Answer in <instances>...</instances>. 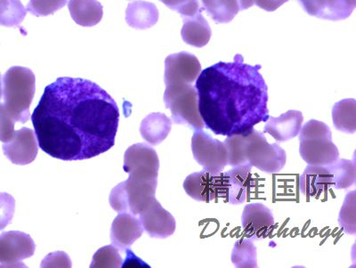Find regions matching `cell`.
I'll return each mask as SVG.
<instances>
[{
    "mask_svg": "<svg viewBox=\"0 0 356 268\" xmlns=\"http://www.w3.org/2000/svg\"><path fill=\"white\" fill-rule=\"evenodd\" d=\"M31 120L43 152L63 161H83L113 148L120 111L97 83L65 77L44 88Z\"/></svg>",
    "mask_w": 356,
    "mask_h": 268,
    "instance_id": "obj_1",
    "label": "cell"
},
{
    "mask_svg": "<svg viewBox=\"0 0 356 268\" xmlns=\"http://www.w3.org/2000/svg\"><path fill=\"white\" fill-rule=\"evenodd\" d=\"M260 69L236 55L232 63L219 62L200 73L195 88L207 129L218 136L245 135L266 123L268 88Z\"/></svg>",
    "mask_w": 356,
    "mask_h": 268,
    "instance_id": "obj_2",
    "label": "cell"
},
{
    "mask_svg": "<svg viewBox=\"0 0 356 268\" xmlns=\"http://www.w3.org/2000/svg\"><path fill=\"white\" fill-rule=\"evenodd\" d=\"M228 165L250 164L267 174H276L285 167L287 155L278 143L270 145L264 133L252 129L245 135L227 136L224 141Z\"/></svg>",
    "mask_w": 356,
    "mask_h": 268,
    "instance_id": "obj_3",
    "label": "cell"
},
{
    "mask_svg": "<svg viewBox=\"0 0 356 268\" xmlns=\"http://www.w3.org/2000/svg\"><path fill=\"white\" fill-rule=\"evenodd\" d=\"M3 97L6 111L15 123H27L31 117L30 107L36 90V79L31 70L15 66L2 79Z\"/></svg>",
    "mask_w": 356,
    "mask_h": 268,
    "instance_id": "obj_4",
    "label": "cell"
},
{
    "mask_svg": "<svg viewBox=\"0 0 356 268\" xmlns=\"http://www.w3.org/2000/svg\"><path fill=\"white\" fill-rule=\"evenodd\" d=\"M298 135L300 153L308 165L328 166L339 159V149L332 142V130L322 121H308Z\"/></svg>",
    "mask_w": 356,
    "mask_h": 268,
    "instance_id": "obj_5",
    "label": "cell"
},
{
    "mask_svg": "<svg viewBox=\"0 0 356 268\" xmlns=\"http://www.w3.org/2000/svg\"><path fill=\"white\" fill-rule=\"evenodd\" d=\"M158 181H148L129 178L111 191V208L119 213L139 216L155 199Z\"/></svg>",
    "mask_w": 356,
    "mask_h": 268,
    "instance_id": "obj_6",
    "label": "cell"
},
{
    "mask_svg": "<svg viewBox=\"0 0 356 268\" xmlns=\"http://www.w3.org/2000/svg\"><path fill=\"white\" fill-rule=\"evenodd\" d=\"M163 99L174 123L188 125L195 130L204 129L199 111L198 94L193 84L166 86Z\"/></svg>",
    "mask_w": 356,
    "mask_h": 268,
    "instance_id": "obj_7",
    "label": "cell"
},
{
    "mask_svg": "<svg viewBox=\"0 0 356 268\" xmlns=\"http://www.w3.org/2000/svg\"><path fill=\"white\" fill-rule=\"evenodd\" d=\"M192 152L195 161L203 170L211 173H221L228 165L227 151L224 142L213 139L202 129L195 130Z\"/></svg>",
    "mask_w": 356,
    "mask_h": 268,
    "instance_id": "obj_8",
    "label": "cell"
},
{
    "mask_svg": "<svg viewBox=\"0 0 356 268\" xmlns=\"http://www.w3.org/2000/svg\"><path fill=\"white\" fill-rule=\"evenodd\" d=\"M124 171L130 178L158 181L160 159L157 152L145 143H136L127 150L124 155Z\"/></svg>",
    "mask_w": 356,
    "mask_h": 268,
    "instance_id": "obj_9",
    "label": "cell"
},
{
    "mask_svg": "<svg viewBox=\"0 0 356 268\" xmlns=\"http://www.w3.org/2000/svg\"><path fill=\"white\" fill-rule=\"evenodd\" d=\"M36 245L30 235L20 231L0 235V267H25L22 260L33 256Z\"/></svg>",
    "mask_w": 356,
    "mask_h": 268,
    "instance_id": "obj_10",
    "label": "cell"
},
{
    "mask_svg": "<svg viewBox=\"0 0 356 268\" xmlns=\"http://www.w3.org/2000/svg\"><path fill=\"white\" fill-rule=\"evenodd\" d=\"M184 189L187 196L197 202L211 203L224 199V178L219 174L202 170L188 175L184 181Z\"/></svg>",
    "mask_w": 356,
    "mask_h": 268,
    "instance_id": "obj_11",
    "label": "cell"
},
{
    "mask_svg": "<svg viewBox=\"0 0 356 268\" xmlns=\"http://www.w3.org/2000/svg\"><path fill=\"white\" fill-rule=\"evenodd\" d=\"M200 72L202 65L192 54H173L165 60L164 81L166 86L193 84Z\"/></svg>",
    "mask_w": 356,
    "mask_h": 268,
    "instance_id": "obj_12",
    "label": "cell"
},
{
    "mask_svg": "<svg viewBox=\"0 0 356 268\" xmlns=\"http://www.w3.org/2000/svg\"><path fill=\"white\" fill-rule=\"evenodd\" d=\"M252 166L250 164L235 166L227 172H222L224 178V200L234 205H240L247 200L251 190L256 187L253 178Z\"/></svg>",
    "mask_w": 356,
    "mask_h": 268,
    "instance_id": "obj_13",
    "label": "cell"
},
{
    "mask_svg": "<svg viewBox=\"0 0 356 268\" xmlns=\"http://www.w3.org/2000/svg\"><path fill=\"white\" fill-rule=\"evenodd\" d=\"M275 221L271 210L262 203H250L245 206L241 215V228L245 237L259 241L265 239L275 228Z\"/></svg>",
    "mask_w": 356,
    "mask_h": 268,
    "instance_id": "obj_14",
    "label": "cell"
},
{
    "mask_svg": "<svg viewBox=\"0 0 356 268\" xmlns=\"http://www.w3.org/2000/svg\"><path fill=\"white\" fill-rule=\"evenodd\" d=\"M138 216L143 228L152 238H168L176 231L177 223L172 214L165 210L156 198Z\"/></svg>",
    "mask_w": 356,
    "mask_h": 268,
    "instance_id": "obj_15",
    "label": "cell"
},
{
    "mask_svg": "<svg viewBox=\"0 0 356 268\" xmlns=\"http://www.w3.org/2000/svg\"><path fill=\"white\" fill-rule=\"evenodd\" d=\"M3 152L12 164L21 166L31 164L39 152L35 132L29 127L15 132L10 141L3 145Z\"/></svg>",
    "mask_w": 356,
    "mask_h": 268,
    "instance_id": "obj_16",
    "label": "cell"
},
{
    "mask_svg": "<svg viewBox=\"0 0 356 268\" xmlns=\"http://www.w3.org/2000/svg\"><path fill=\"white\" fill-rule=\"evenodd\" d=\"M311 17L324 20H345L352 15L356 0H298Z\"/></svg>",
    "mask_w": 356,
    "mask_h": 268,
    "instance_id": "obj_17",
    "label": "cell"
},
{
    "mask_svg": "<svg viewBox=\"0 0 356 268\" xmlns=\"http://www.w3.org/2000/svg\"><path fill=\"white\" fill-rule=\"evenodd\" d=\"M143 232L144 228L138 216L120 213L111 225V240L114 246L125 251L141 237Z\"/></svg>",
    "mask_w": 356,
    "mask_h": 268,
    "instance_id": "obj_18",
    "label": "cell"
},
{
    "mask_svg": "<svg viewBox=\"0 0 356 268\" xmlns=\"http://www.w3.org/2000/svg\"><path fill=\"white\" fill-rule=\"evenodd\" d=\"M303 121L301 111L289 110L277 118L269 116L264 133L269 134L277 142L289 141L298 136Z\"/></svg>",
    "mask_w": 356,
    "mask_h": 268,
    "instance_id": "obj_19",
    "label": "cell"
},
{
    "mask_svg": "<svg viewBox=\"0 0 356 268\" xmlns=\"http://www.w3.org/2000/svg\"><path fill=\"white\" fill-rule=\"evenodd\" d=\"M298 186L305 196H319L333 187L332 174L327 166L308 165L300 177Z\"/></svg>",
    "mask_w": 356,
    "mask_h": 268,
    "instance_id": "obj_20",
    "label": "cell"
},
{
    "mask_svg": "<svg viewBox=\"0 0 356 268\" xmlns=\"http://www.w3.org/2000/svg\"><path fill=\"white\" fill-rule=\"evenodd\" d=\"M172 129V121L164 113L149 114L143 120L140 133L143 139L152 145H158L167 139Z\"/></svg>",
    "mask_w": 356,
    "mask_h": 268,
    "instance_id": "obj_21",
    "label": "cell"
},
{
    "mask_svg": "<svg viewBox=\"0 0 356 268\" xmlns=\"http://www.w3.org/2000/svg\"><path fill=\"white\" fill-rule=\"evenodd\" d=\"M159 20V10L154 3L134 1L126 10V22L130 27L136 30H146L154 26Z\"/></svg>",
    "mask_w": 356,
    "mask_h": 268,
    "instance_id": "obj_22",
    "label": "cell"
},
{
    "mask_svg": "<svg viewBox=\"0 0 356 268\" xmlns=\"http://www.w3.org/2000/svg\"><path fill=\"white\" fill-rule=\"evenodd\" d=\"M68 8L73 20L81 26H95L103 18V6L97 0H70Z\"/></svg>",
    "mask_w": 356,
    "mask_h": 268,
    "instance_id": "obj_23",
    "label": "cell"
},
{
    "mask_svg": "<svg viewBox=\"0 0 356 268\" xmlns=\"http://www.w3.org/2000/svg\"><path fill=\"white\" fill-rule=\"evenodd\" d=\"M211 28L202 17V12H199L195 17L184 18L181 35L184 42L190 46L205 47L211 40Z\"/></svg>",
    "mask_w": 356,
    "mask_h": 268,
    "instance_id": "obj_24",
    "label": "cell"
},
{
    "mask_svg": "<svg viewBox=\"0 0 356 268\" xmlns=\"http://www.w3.org/2000/svg\"><path fill=\"white\" fill-rule=\"evenodd\" d=\"M334 126L339 132L354 134L356 132V102L344 99L334 104L332 109Z\"/></svg>",
    "mask_w": 356,
    "mask_h": 268,
    "instance_id": "obj_25",
    "label": "cell"
},
{
    "mask_svg": "<svg viewBox=\"0 0 356 268\" xmlns=\"http://www.w3.org/2000/svg\"><path fill=\"white\" fill-rule=\"evenodd\" d=\"M202 2L216 24H228L240 12L238 0H202Z\"/></svg>",
    "mask_w": 356,
    "mask_h": 268,
    "instance_id": "obj_26",
    "label": "cell"
},
{
    "mask_svg": "<svg viewBox=\"0 0 356 268\" xmlns=\"http://www.w3.org/2000/svg\"><path fill=\"white\" fill-rule=\"evenodd\" d=\"M333 178V187L336 189H348L354 186L356 180V167L354 161L338 159L327 166Z\"/></svg>",
    "mask_w": 356,
    "mask_h": 268,
    "instance_id": "obj_27",
    "label": "cell"
},
{
    "mask_svg": "<svg viewBox=\"0 0 356 268\" xmlns=\"http://www.w3.org/2000/svg\"><path fill=\"white\" fill-rule=\"evenodd\" d=\"M231 260L238 268L257 267V251L253 241L246 237L235 242Z\"/></svg>",
    "mask_w": 356,
    "mask_h": 268,
    "instance_id": "obj_28",
    "label": "cell"
},
{
    "mask_svg": "<svg viewBox=\"0 0 356 268\" xmlns=\"http://www.w3.org/2000/svg\"><path fill=\"white\" fill-rule=\"evenodd\" d=\"M356 191L346 194L344 203L339 216L340 228L344 230L346 234L355 235L356 234Z\"/></svg>",
    "mask_w": 356,
    "mask_h": 268,
    "instance_id": "obj_29",
    "label": "cell"
},
{
    "mask_svg": "<svg viewBox=\"0 0 356 268\" xmlns=\"http://www.w3.org/2000/svg\"><path fill=\"white\" fill-rule=\"evenodd\" d=\"M123 260L117 248L108 245L95 252L91 268H119L122 267Z\"/></svg>",
    "mask_w": 356,
    "mask_h": 268,
    "instance_id": "obj_30",
    "label": "cell"
},
{
    "mask_svg": "<svg viewBox=\"0 0 356 268\" xmlns=\"http://www.w3.org/2000/svg\"><path fill=\"white\" fill-rule=\"evenodd\" d=\"M8 8L0 17V25L6 27H18L26 17L27 9L20 0H8Z\"/></svg>",
    "mask_w": 356,
    "mask_h": 268,
    "instance_id": "obj_31",
    "label": "cell"
},
{
    "mask_svg": "<svg viewBox=\"0 0 356 268\" xmlns=\"http://www.w3.org/2000/svg\"><path fill=\"white\" fill-rule=\"evenodd\" d=\"M66 3L67 0H30L26 9L35 17H47L62 9Z\"/></svg>",
    "mask_w": 356,
    "mask_h": 268,
    "instance_id": "obj_32",
    "label": "cell"
},
{
    "mask_svg": "<svg viewBox=\"0 0 356 268\" xmlns=\"http://www.w3.org/2000/svg\"><path fill=\"white\" fill-rule=\"evenodd\" d=\"M171 10L176 11L183 18L195 17L199 12L203 10L200 8L199 0H160Z\"/></svg>",
    "mask_w": 356,
    "mask_h": 268,
    "instance_id": "obj_33",
    "label": "cell"
},
{
    "mask_svg": "<svg viewBox=\"0 0 356 268\" xmlns=\"http://www.w3.org/2000/svg\"><path fill=\"white\" fill-rule=\"evenodd\" d=\"M15 212V198L9 194L0 193V231L10 224Z\"/></svg>",
    "mask_w": 356,
    "mask_h": 268,
    "instance_id": "obj_34",
    "label": "cell"
},
{
    "mask_svg": "<svg viewBox=\"0 0 356 268\" xmlns=\"http://www.w3.org/2000/svg\"><path fill=\"white\" fill-rule=\"evenodd\" d=\"M15 120L6 111L4 104H0V141H10L15 134Z\"/></svg>",
    "mask_w": 356,
    "mask_h": 268,
    "instance_id": "obj_35",
    "label": "cell"
},
{
    "mask_svg": "<svg viewBox=\"0 0 356 268\" xmlns=\"http://www.w3.org/2000/svg\"><path fill=\"white\" fill-rule=\"evenodd\" d=\"M288 1L289 0H238L240 11L247 10V9L252 8L254 5H257L264 10L273 12Z\"/></svg>",
    "mask_w": 356,
    "mask_h": 268,
    "instance_id": "obj_36",
    "label": "cell"
},
{
    "mask_svg": "<svg viewBox=\"0 0 356 268\" xmlns=\"http://www.w3.org/2000/svg\"><path fill=\"white\" fill-rule=\"evenodd\" d=\"M72 261L65 252L57 251L50 253L44 258L41 267H72Z\"/></svg>",
    "mask_w": 356,
    "mask_h": 268,
    "instance_id": "obj_37",
    "label": "cell"
},
{
    "mask_svg": "<svg viewBox=\"0 0 356 268\" xmlns=\"http://www.w3.org/2000/svg\"><path fill=\"white\" fill-rule=\"evenodd\" d=\"M127 258L125 262L122 264V267H150L147 264L140 260L131 251L128 249L126 250Z\"/></svg>",
    "mask_w": 356,
    "mask_h": 268,
    "instance_id": "obj_38",
    "label": "cell"
},
{
    "mask_svg": "<svg viewBox=\"0 0 356 268\" xmlns=\"http://www.w3.org/2000/svg\"><path fill=\"white\" fill-rule=\"evenodd\" d=\"M8 0H0V17L4 14L6 9L8 8Z\"/></svg>",
    "mask_w": 356,
    "mask_h": 268,
    "instance_id": "obj_39",
    "label": "cell"
},
{
    "mask_svg": "<svg viewBox=\"0 0 356 268\" xmlns=\"http://www.w3.org/2000/svg\"><path fill=\"white\" fill-rule=\"evenodd\" d=\"M2 95H3V83H2L1 75H0V100H1Z\"/></svg>",
    "mask_w": 356,
    "mask_h": 268,
    "instance_id": "obj_40",
    "label": "cell"
}]
</instances>
